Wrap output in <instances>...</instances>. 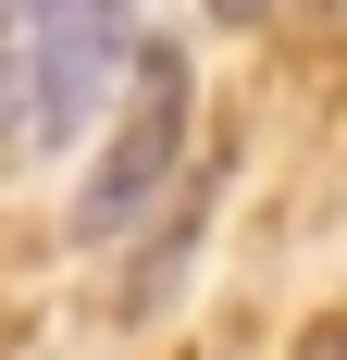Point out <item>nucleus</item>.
Instances as JSON below:
<instances>
[{
    "label": "nucleus",
    "mask_w": 347,
    "mask_h": 360,
    "mask_svg": "<svg viewBox=\"0 0 347 360\" xmlns=\"http://www.w3.org/2000/svg\"><path fill=\"white\" fill-rule=\"evenodd\" d=\"M174 162H186V50H174V37H149V50H137V112H124L112 162L87 174L74 224H87V236H124V224L174 186Z\"/></svg>",
    "instance_id": "obj_2"
},
{
    "label": "nucleus",
    "mask_w": 347,
    "mask_h": 360,
    "mask_svg": "<svg viewBox=\"0 0 347 360\" xmlns=\"http://www.w3.org/2000/svg\"><path fill=\"white\" fill-rule=\"evenodd\" d=\"M13 112H25V87H13V75H0V124H13Z\"/></svg>",
    "instance_id": "obj_4"
},
{
    "label": "nucleus",
    "mask_w": 347,
    "mask_h": 360,
    "mask_svg": "<svg viewBox=\"0 0 347 360\" xmlns=\"http://www.w3.org/2000/svg\"><path fill=\"white\" fill-rule=\"evenodd\" d=\"M137 75V0H25V124L50 149Z\"/></svg>",
    "instance_id": "obj_1"
},
{
    "label": "nucleus",
    "mask_w": 347,
    "mask_h": 360,
    "mask_svg": "<svg viewBox=\"0 0 347 360\" xmlns=\"http://www.w3.org/2000/svg\"><path fill=\"white\" fill-rule=\"evenodd\" d=\"M211 13H223V25H261V13H273V0H211Z\"/></svg>",
    "instance_id": "obj_3"
}]
</instances>
